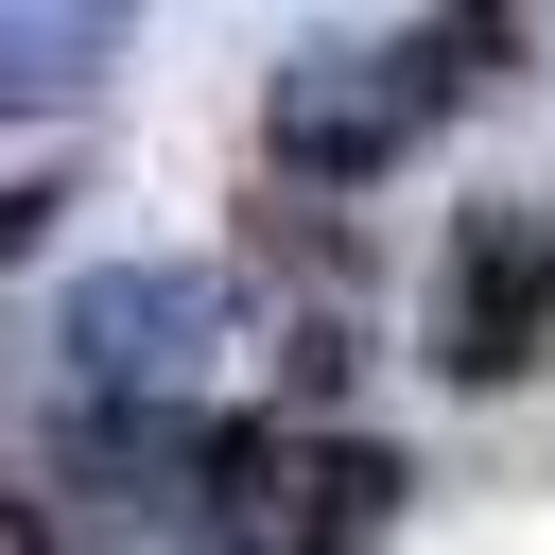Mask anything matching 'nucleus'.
Segmentation results:
<instances>
[{"label": "nucleus", "instance_id": "obj_1", "mask_svg": "<svg viewBox=\"0 0 555 555\" xmlns=\"http://www.w3.org/2000/svg\"><path fill=\"white\" fill-rule=\"evenodd\" d=\"M486 52H520V17H399V35H312L278 87H260V156L295 173V191H364V173H399L451 104H468V69Z\"/></svg>", "mask_w": 555, "mask_h": 555}, {"label": "nucleus", "instance_id": "obj_2", "mask_svg": "<svg viewBox=\"0 0 555 555\" xmlns=\"http://www.w3.org/2000/svg\"><path fill=\"white\" fill-rule=\"evenodd\" d=\"M382 520H399V451L295 434V416H225L208 434V538L225 555H382Z\"/></svg>", "mask_w": 555, "mask_h": 555}, {"label": "nucleus", "instance_id": "obj_3", "mask_svg": "<svg viewBox=\"0 0 555 555\" xmlns=\"http://www.w3.org/2000/svg\"><path fill=\"white\" fill-rule=\"evenodd\" d=\"M52 347H69L87 399H173L208 347H243V278L225 260H87L69 312H52Z\"/></svg>", "mask_w": 555, "mask_h": 555}, {"label": "nucleus", "instance_id": "obj_4", "mask_svg": "<svg viewBox=\"0 0 555 555\" xmlns=\"http://www.w3.org/2000/svg\"><path fill=\"white\" fill-rule=\"evenodd\" d=\"M434 382H538L555 364V208L538 191H486L434 260Z\"/></svg>", "mask_w": 555, "mask_h": 555}, {"label": "nucleus", "instance_id": "obj_5", "mask_svg": "<svg viewBox=\"0 0 555 555\" xmlns=\"http://www.w3.org/2000/svg\"><path fill=\"white\" fill-rule=\"evenodd\" d=\"M104 69H121L104 0H0V104H87Z\"/></svg>", "mask_w": 555, "mask_h": 555}, {"label": "nucleus", "instance_id": "obj_6", "mask_svg": "<svg viewBox=\"0 0 555 555\" xmlns=\"http://www.w3.org/2000/svg\"><path fill=\"white\" fill-rule=\"evenodd\" d=\"M0 555H87V520H69L52 486H0Z\"/></svg>", "mask_w": 555, "mask_h": 555}, {"label": "nucleus", "instance_id": "obj_7", "mask_svg": "<svg viewBox=\"0 0 555 555\" xmlns=\"http://www.w3.org/2000/svg\"><path fill=\"white\" fill-rule=\"evenodd\" d=\"M35 225H52V191H0V260H17V243H35Z\"/></svg>", "mask_w": 555, "mask_h": 555}]
</instances>
